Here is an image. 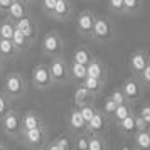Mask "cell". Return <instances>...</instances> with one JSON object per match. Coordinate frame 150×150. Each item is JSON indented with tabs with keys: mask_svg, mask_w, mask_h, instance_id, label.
I'll return each mask as SVG.
<instances>
[{
	"mask_svg": "<svg viewBox=\"0 0 150 150\" xmlns=\"http://www.w3.org/2000/svg\"><path fill=\"white\" fill-rule=\"evenodd\" d=\"M21 113L10 110L7 115L4 116L0 122H2V130L8 138H21L22 133V123H21Z\"/></svg>",
	"mask_w": 150,
	"mask_h": 150,
	"instance_id": "cell-6",
	"label": "cell"
},
{
	"mask_svg": "<svg viewBox=\"0 0 150 150\" xmlns=\"http://www.w3.org/2000/svg\"><path fill=\"white\" fill-rule=\"evenodd\" d=\"M68 130L71 135H78V133H86V123L81 118L79 110L73 106L68 113Z\"/></svg>",
	"mask_w": 150,
	"mask_h": 150,
	"instance_id": "cell-14",
	"label": "cell"
},
{
	"mask_svg": "<svg viewBox=\"0 0 150 150\" xmlns=\"http://www.w3.org/2000/svg\"><path fill=\"white\" fill-rule=\"evenodd\" d=\"M22 143L32 150L44 149L47 143V127H41L35 130H29V132H22L21 133Z\"/></svg>",
	"mask_w": 150,
	"mask_h": 150,
	"instance_id": "cell-4",
	"label": "cell"
},
{
	"mask_svg": "<svg viewBox=\"0 0 150 150\" xmlns=\"http://www.w3.org/2000/svg\"><path fill=\"white\" fill-rule=\"evenodd\" d=\"M14 24H15V29H17L19 32H22L29 41L35 42V39H37V32H39V27H37V21H35L32 15L29 14L27 17H24V19H21V21L14 22Z\"/></svg>",
	"mask_w": 150,
	"mask_h": 150,
	"instance_id": "cell-12",
	"label": "cell"
},
{
	"mask_svg": "<svg viewBox=\"0 0 150 150\" xmlns=\"http://www.w3.org/2000/svg\"><path fill=\"white\" fill-rule=\"evenodd\" d=\"M71 15H73V4L69 0H56L52 19H56L59 22H66Z\"/></svg>",
	"mask_w": 150,
	"mask_h": 150,
	"instance_id": "cell-17",
	"label": "cell"
},
{
	"mask_svg": "<svg viewBox=\"0 0 150 150\" xmlns=\"http://www.w3.org/2000/svg\"><path fill=\"white\" fill-rule=\"evenodd\" d=\"M83 86H84V89H86L93 98H96V96L101 95L103 88H105V83L100 81V79H95V78H86V79L83 81Z\"/></svg>",
	"mask_w": 150,
	"mask_h": 150,
	"instance_id": "cell-24",
	"label": "cell"
},
{
	"mask_svg": "<svg viewBox=\"0 0 150 150\" xmlns=\"http://www.w3.org/2000/svg\"><path fill=\"white\" fill-rule=\"evenodd\" d=\"M133 149L135 150H150V128L137 132L133 135Z\"/></svg>",
	"mask_w": 150,
	"mask_h": 150,
	"instance_id": "cell-23",
	"label": "cell"
},
{
	"mask_svg": "<svg viewBox=\"0 0 150 150\" xmlns=\"http://www.w3.org/2000/svg\"><path fill=\"white\" fill-rule=\"evenodd\" d=\"M12 2H14V0H0V12H5V14H7V10H8V7L12 5Z\"/></svg>",
	"mask_w": 150,
	"mask_h": 150,
	"instance_id": "cell-41",
	"label": "cell"
},
{
	"mask_svg": "<svg viewBox=\"0 0 150 150\" xmlns=\"http://www.w3.org/2000/svg\"><path fill=\"white\" fill-rule=\"evenodd\" d=\"M0 78H2V61H0Z\"/></svg>",
	"mask_w": 150,
	"mask_h": 150,
	"instance_id": "cell-44",
	"label": "cell"
},
{
	"mask_svg": "<svg viewBox=\"0 0 150 150\" xmlns=\"http://www.w3.org/2000/svg\"><path fill=\"white\" fill-rule=\"evenodd\" d=\"M61 150H73V135L71 133H61L52 140Z\"/></svg>",
	"mask_w": 150,
	"mask_h": 150,
	"instance_id": "cell-29",
	"label": "cell"
},
{
	"mask_svg": "<svg viewBox=\"0 0 150 150\" xmlns=\"http://www.w3.org/2000/svg\"><path fill=\"white\" fill-rule=\"evenodd\" d=\"M133 113H135V111H133V108H132V105H130V103H127V105H120V106H116L113 116L110 118V122L116 127L118 123H122L125 118H128V116L133 115Z\"/></svg>",
	"mask_w": 150,
	"mask_h": 150,
	"instance_id": "cell-21",
	"label": "cell"
},
{
	"mask_svg": "<svg viewBox=\"0 0 150 150\" xmlns=\"http://www.w3.org/2000/svg\"><path fill=\"white\" fill-rule=\"evenodd\" d=\"M93 25H95V14H93L91 10H81L79 14L76 15L74 27H76V32L81 35V37L91 39Z\"/></svg>",
	"mask_w": 150,
	"mask_h": 150,
	"instance_id": "cell-9",
	"label": "cell"
},
{
	"mask_svg": "<svg viewBox=\"0 0 150 150\" xmlns=\"http://www.w3.org/2000/svg\"><path fill=\"white\" fill-rule=\"evenodd\" d=\"M110 127H111L110 118H108V116H105L100 110L96 108L95 115H93V118H91V122L86 125V133H88V135L105 137L106 133H108Z\"/></svg>",
	"mask_w": 150,
	"mask_h": 150,
	"instance_id": "cell-8",
	"label": "cell"
},
{
	"mask_svg": "<svg viewBox=\"0 0 150 150\" xmlns=\"http://www.w3.org/2000/svg\"><path fill=\"white\" fill-rule=\"evenodd\" d=\"M108 98L115 103L116 106H120V105H127V103H128V101H127V98L123 96V93H122V89H120V88L113 89V91H111V95H110Z\"/></svg>",
	"mask_w": 150,
	"mask_h": 150,
	"instance_id": "cell-35",
	"label": "cell"
},
{
	"mask_svg": "<svg viewBox=\"0 0 150 150\" xmlns=\"http://www.w3.org/2000/svg\"><path fill=\"white\" fill-rule=\"evenodd\" d=\"M14 30H15V24H14V21H10L8 17H5L4 21L0 22V39L10 41L12 35H14Z\"/></svg>",
	"mask_w": 150,
	"mask_h": 150,
	"instance_id": "cell-27",
	"label": "cell"
},
{
	"mask_svg": "<svg viewBox=\"0 0 150 150\" xmlns=\"http://www.w3.org/2000/svg\"><path fill=\"white\" fill-rule=\"evenodd\" d=\"M0 150H5V147H4V143H0Z\"/></svg>",
	"mask_w": 150,
	"mask_h": 150,
	"instance_id": "cell-43",
	"label": "cell"
},
{
	"mask_svg": "<svg viewBox=\"0 0 150 150\" xmlns=\"http://www.w3.org/2000/svg\"><path fill=\"white\" fill-rule=\"evenodd\" d=\"M41 49H42V54L52 59V57L61 56L62 49H64V41L56 30H49L47 34L44 35V39H42Z\"/></svg>",
	"mask_w": 150,
	"mask_h": 150,
	"instance_id": "cell-5",
	"label": "cell"
},
{
	"mask_svg": "<svg viewBox=\"0 0 150 150\" xmlns=\"http://www.w3.org/2000/svg\"><path fill=\"white\" fill-rule=\"evenodd\" d=\"M149 64H150V56H149V52H147L145 49H138V51L130 52V56H128V69L132 71V74L135 76V78H138L140 73H142Z\"/></svg>",
	"mask_w": 150,
	"mask_h": 150,
	"instance_id": "cell-10",
	"label": "cell"
},
{
	"mask_svg": "<svg viewBox=\"0 0 150 150\" xmlns=\"http://www.w3.org/2000/svg\"><path fill=\"white\" fill-rule=\"evenodd\" d=\"M137 115L140 116L143 122L149 125V128H150V103H147V105L140 106V108H138V111H137Z\"/></svg>",
	"mask_w": 150,
	"mask_h": 150,
	"instance_id": "cell-36",
	"label": "cell"
},
{
	"mask_svg": "<svg viewBox=\"0 0 150 150\" xmlns=\"http://www.w3.org/2000/svg\"><path fill=\"white\" fill-rule=\"evenodd\" d=\"M142 8V0H123V14H138Z\"/></svg>",
	"mask_w": 150,
	"mask_h": 150,
	"instance_id": "cell-30",
	"label": "cell"
},
{
	"mask_svg": "<svg viewBox=\"0 0 150 150\" xmlns=\"http://www.w3.org/2000/svg\"><path fill=\"white\" fill-rule=\"evenodd\" d=\"M19 51L15 47L12 41H7V39H0V61H14L19 57Z\"/></svg>",
	"mask_w": 150,
	"mask_h": 150,
	"instance_id": "cell-18",
	"label": "cell"
},
{
	"mask_svg": "<svg viewBox=\"0 0 150 150\" xmlns=\"http://www.w3.org/2000/svg\"><path fill=\"white\" fill-rule=\"evenodd\" d=\"M47 69L51 74L52 86H64L69 83V66L62 56L52 57L51 62L47 64Z\"/></svg>",
	"mask_w": 150,
	"mask_h": 150,
	"instance_id": "cell-2",
	"label": "cell"
},
{
	"mask_svg": "<svg viewBox=\"0 0 150 150\" xmlns=\"http://www.w3.org/2000/svg\"><path fill=\"white\" fill-rule=\"evenodd\" d=\"M2 93L7 96L8 100H21L27 93V81L21 73H8L4 78V88Z\"/></svg>",
	"mask_w": 150,
	"mask_h": 150,
	"instance_id": "cell-1",
	"label": "cell"
},
{
	"mask_svg": "<svg viewBox=\"0 0 150 150\" xmlns=\"http://www.w3.org/2000/svg\"><path fill=\"white\" fill-rule=\"evenodd\" d=\"M79 110V113H81V118L84 120V123L88 125L89 122H91V118H93V115H95V105L93 103H89V105H84V106H81V108H78Z\"/></svg>",
	"mask_w": 150,
	"mask_h": 150,
	"instance_id": "cell-32",
	"label": "cell"
},
{
	"mask_svg": "<svg viewBox=\"0 0 150 150\" xmlns=\"http://www.w3.org/2000/svg\"><path fill=\"white\" fill-rule=\"evenodd\" d=\"M73 150H88V133L73 135Z\"/></svg>",
	"mask_w": 150,
	"mask_h": 150,
	"instance_id": "cell-31",
	"label": "cell"
},
{
	"mask_svg": "<svg viewBox=\"0 0 150 150\" xmlns=\"http://www.w3.org/2000/svg\"><path fill=\"white\" fill-rule=\"evenodd\" d=\"M116 128L118 132L125 137H133L137 133V128H135V113L133 115H130L128 118H125L122 123H118L116 125Z\"/></svg>",
	"mask_w": 150,
	"mask_h": 150,
	"instance_id": "cell-25",
	"label": "cell"
},
{
	"mask_svg": "<svg viewBox=\"0 0 150 150\" xmlns=\"http://www.w3.org/2000/svg\"><path fill=\"white\" fill-rule=\"evenodd\" d=\"M39 150H44V149H39Z\"/></svg>",
	"mask_w": 150,
	"mask_h": 150,
	"instance_id": "cell-46",
	"label": "cell"
},
{
	"mask_svg": "<svg viewBox=\"0 0 150 150\" xmlns=\"http://www.w3.org/2000/svg\"><path fill=\"white\" fill-rule=\"evenodd\" d=\"M73 101H74V106L76 108H81L84 105H89L93 103V96L89 95L88 91L84 89L83 84H78L74 89V95H73Z\"/></svg>",
	"mask_w": 150,
	"mask_h": 150,
	"instance_id": "cell-19",
	"label": "cell"
},
{
	"mask_svg": "<svg viewBox=\"0 0 150 150\" xmlns=\"http://www.w3.org/2000/svg\"><path fill=\"white\" fill-rule=\"evenodd\" d=\"M27 15H29V4L25 0H14L12 5L7 10V17L14 22L21 21V19L27 17Z\"/></svg>",
	"mask_w": 150,
	"mask_h": 150,
	"instance_id": "cell-16",
	"label": "cell"
},
{
	"mask_svg": "<svg viewBox=\"0 0 150 150\" xmlns=\"http://www.w3.org/2000/svg\"><path fill=\"white\" fill-rule=\"evenodd\" d=\"M21 123H22V132H29V130H35V128H41V127H46L44 118L37 111H32V110L30 111H25L21 116Z\"/></svg>",
	"mask_w": 150,
	"mask_h": 150,
	"instance_id": "cell-15",
	"label": "cell"
},
{
	"mask_svg": "<svg viewBox=\"0 0 150 150\" xmlns=\"http://www.w3.org/2000/svg\"><path fill=\"white\" fill-rule=\"evenodd\" d=\"M88 150H108L105 137L88 135Z\"/></svg>",
	"mask_w": 150,
	"mask_h": 150,
	"instance_id": "cell-28",
	"label": "cell"
},
{
	"mask_svg": "<svg viewBox=\"0 0 150 150\" xmlns=\"http://www.w3.org/2000/svg\"><path fill=\"white\" fill-rule=\"evenodd\" d=\"M12 110V101L8 100L4 93H0V120Z\"/></svg>",
	"mask_w": 150,
	"mask_h": 150,
	"instance_id": "cell-33",
	"label": "cell"
},
{
	"mask_svg": "<svg viewBox=\"0 0 150 150\" xmlns=\"http://www.w3.org/2000/svg\"><path fill=\"white\" fill-rule=\"evenodd\" d=\"M138 81L142 83L143 88H145V86H147V88H150V64L143 69L142 73H140V76H138Z\"/></svg>",
	"mask_w": 150,
	"mask_h": 150,
	"instance_id": "cell-38",
	"label": "cell"
},
{
	"mask_svg": "<svg viewBox=\"0 0 150 150\" xmlns=\"http://www.w3.org/2000/svg\"><path fill=\"white\" fill-rule=\"evenodd\" d=\"M25 2H27V4H30V2H37V0H25Z\"/></svg>",
	"mask_w": 150,
	"mask_h": 150,
	"instance_id": "cell-45",
	"label": "cell"
},
{
	"mask_svg": "<svg viewBox=\"0 0 150 150\" xmlns=\"http://www.w3.org/2000/svg\"><path fill=\"white\" fill-rule=\"evenodd\" d=\"M41 5H42L44 14L52 17V12H54V7H56V0H41Z\"/></svg>",
	"mask_w": 150,
	"mask_h": 150,
	"instance_id": "cell-37",
	"label": "cell"
},
{
	"mask_svg": "<svg viewBox=\"0 0 150 150\" xmlns=\"http://www.w3.org/2000/svg\"><path fill=\"white\" fill-rule=\"evenodd\" d=\"M106 76H108V68H106V64H105L101 59L93 57V59L88 62V66H86V78H95V79H100V81L106 83Z\"/></svg>",
	"mask_w": 150,
	"mask_h": 150,
	"instance_id": "cell-13",
	"label": "cell"
},
{
	"mask_svg": "<svg viewBox=\"0 0 150 150\" xmlns=\"http://www.w3.org/2000/svg\"><path fill=\"white\" fill-rule=\"evenodd\" d=\"M115 30H113V24L108 17L105 15H95V25H93V34L91 39L98 42H108L113 39Z\"/></svg>",
	"mask_w": 150,
	"mask_h": 150,
	"instance_id": "cell-3",
	"label": "cell"
},
{
	"mask_svg": "<svg viewBox=\"0 0 150 150\" xmlns=\"http://www.w3.org/2000/svg\"><path fill=\"white\" fill-rule=\"evenodd\" d=\"M115 110H116V105H115L113 101H111L110 98H106V100L103 101L101 110H100V111H101V113H103L105 116H108V118H111V116H113V113H115Z\"/></svg>",
	"mask_w": 150,
	"mask_h": 150,
	"instance_id": "cell-34",
	"label": "cell"
},
{
	"mask_svg": "<svg viewBox=\"0 0 150 150\" xmlns=\"http://www.w3.org/2000/svg\"><path fill=\"white\" fill-rule=\"evenodd\" d=\"M30 84L39 91H47L52 88V81H51V74H49L47 64H35L30 74Z\"/></svg>",
	"mask_w": 150,
	"mask_h": 150,
	"instance_id": "cell-7",
	"label": "cell"
},
{
	"mask_svg": "<svg viewBox=\"0 0 150 150\" xmlns=\"http://www.w3.org/2000/svg\"><path fill=\"white\" fill-rule=\"evenodd\" d=\"M68 66H69V81L76 83V84H83V81L86 79V66L74 64V62H71Z\"/></svg>",
	"mask_w": 150,
	"mask_h": 150,
	"instance_id": "cell-22",
	"label": "cell"
},
{
	"mask_svg": "<svg viewBox=\"0 0 150 150\" xmlns=\"http://www.w3.org/2000/svg\"><path fill=\"white\" fill-rule=\"evenodd\" d=\"M44 150H61V149H59V147H57L54 142H49V143H46Z\"/></svg>",
	"mask_w": 150,
	"mask_h": 150,
	"instance_id": "cell-42",
	"label": "cell"
},
{
	"mask_svg": "<svg viewBox=\"0 0 150 150\" xmlns=\"http://www.w3.org/2000/svg\"><path fill=\"white\" fill-rule=\"evenodd\" d=\"M93 57H95V56H93V52H91L88 47H78L76 51H73V54H71V62L81 64V66H88V62L91 61Z\"/></svg>",
	"mask_w": 150,
	"mask_h": 150,
	"instance_id": "cell-20",
	"label": "cell"
},
{
	"mask_svg": "<svg viewBox=\"0 0 150 150\" xmlns=\"http://www.w3.org/2000/svg\"><path fill=\"white\" fill-rule=\"evenodd\" d=\"M135 128H137V132H143V130H149V125L143 122L140 116L135 113Z\"/></svg>",
	"mask_w": 150,
	"mask_h": 150,
	"instance_id": "cell-40",
	"label": "cell"
},
{
	"mask_svg": "<svg viewBox=\"0 0 150 150\" xmlns=\"http://www.w3.org/2000/svg\"><path fill=\"white\" fill-rule=\"evenodd\" d=\"M10 41H12V44H14L15 47H17V51H19V52H24V51H27V49L30 47L32 44H34V42L29 41V39H27V37H25L24 34H22V32H19L17 29L14 30V35H12V39H10Z\"/></svg>",
	"mask_w": 150,
	"mask_h": 150,
	"instance_id": "cell-26",
	"label": "cell"
},
{
	"mask_svg": "<svg viewBox=\"0 0 150 150\" xmlns=\"http://www.w3.org/2000/svg\"><path fill=\"white\" fill-rule=\"evenodd\" d=\"M120 89H122L123 96L127 98V101H128L130 105L135 103L137 100H140L142 95H143L142 83L138 81V78H135V76H132V78H128V79H125L123 84L120 86Z\"/></svg>",
	"mask_w": 150,
	"mask_h": 150,
	"instance_id": "cell-11",
	"label": "cell"
},
{
	"mask_svg": "<svg viewBox=\"0 0 150 150\" xmlns=\"http://www.w3.org/2000/svg\"><path fill=\"white\" fill-rule=\"evenodd\" d=\"M108 7L113 14H123V0H108Z\"/></svg>",
	"mask_w": 150,
	"mask_h": 150,
	"instance_id": "cell-39",
	"label": "cell"
}]
</instances>
